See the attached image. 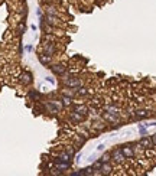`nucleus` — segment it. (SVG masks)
I'll return each instance as SVG.
<instances>
[{
	"label": "nucleus",
	"mask_w": 156,
	"mask_h": 176,
	"mask_svg": "<svg viewBox=\"0 0 156 176\" xmlns=\"http://www.w3.org/2000/svg\"><path fill=\"white\" fill-rule=\"evenodd\" d=\"M41 51H42V53H45L48 56H52V58L58 52V49H57L54 42H42V49Z\"/></svg>",
	"instance_id": "nucleus-1"
},
{
	"label": "nucleus",
	"mask_w": 156,
	"mask_h": 176,
	"mask_svg": "<svg viewBox=\"0 0 156 176\" xmlns=\"http://www.w3.org/2000/svg\"><path fill=\"white\" fill-rule=\"evenodd\" d=\"M110 155H111V160L114 163H117V165H122V163H124V160H126V156H124L123 152H122V147L114 149Z\"/></svg>",
	"instance_id": "nucleus-2"
},
{
	"label": "nucleus",
	"mask_w": 156,
	"mask_h": 176,
	"mask_svg": "<svg viewBox=\"0 0 156 176\" xmlns=\"http://www.w3.org/2000/svg\"><path fill=\"white\" fill-rule=\"evenodd\" d=\"M64 84L65 87H68V88H74V90H77V88H80L81 85H83V81L80 78H77V77H68L67 79H64Z\"/></svg>",
	"instance_id": "nucleus-3"
},
{
	"label": "nucleus",
	"mask_w": 156,
	"mask_h": 176,
	"mask_svg": "<svg viewBox=\"0 0 156 176\" xmlns=\"http://www.w3.org/2000/svg\"><path fill=\"white\" fill-rule=\"evenodd\" d=\"M49 68H51V71L54 72L55 75H59V77H62L65 72H67V66L61 65V64H51Z\"/></svg>",
	"instance_id": "nucleus-4"
},
{
	"label": "nucleus",
	"mask_w": 156,
	"mask_h": 176,
	"mask_svg": "<svg viewBox=\"0 0 156 176\" xmlns=\"http://www.w3.org/2000/svg\"><path fill=\"white\" fill-rule=\"evenodd\" d=\"M122 152H123V155L126 156V159H133L135 157V149L132 147V144H124L122 146Z\"/></svg>",
	"instance_id": "nucleus-5"
},
{
	"label": "nucleus",
	"mask_w": 156,
	"mask_h": 176,
	"mask_svg": "<svg viewBox=\"0 0 156 176\" xmlns=\"http://www.w3.org/2000/svg\"><path fill=\"white\" fill-rule=\"evenodd\" d=\"M71 160H72V156L64 150V152H61V153L57 155V157H55L54 162H68V163H71Z\"/></svg>",
	"instance_id": "nucleus-6"
},
{
	"label": "nucleus",
	"mask_w": 156,
	"mask_h": 176,
	"mask_svg": "<svg viewBox=\"0 0 156 176\" xmlns=\"http://www.w3.org/2000/svg\"><path fill=\"white\" fill-rule=\"evenodd\" d=\"M103 118L106 120V121H109V123H120V117L117 116V114H111V113H109V111H106V113H103Z\"/></svg>",
	"instance_id": "nucleus-7"
},
{
	"label": "nucleus",
	"mask_w": 156,
	"mask_h": 176,
	"mask_svg": "<svg viewBox=\"0 0 156 176\" xmlns=\"http://www.w3.org/2000/svg\"><path fill=\"white\" fill-rule=\"evenodd\" d=\"M19 81L23 85H31V84H32V81H33V79H32V74H31V72H23V74H20Z\"/></svg>",
	"instance_id": "nucleus-8"
},
{
	"label": "nucleus",
	"mask_w": 156,
	"mask_h": 176,
	"mask_svg": "<svg viewBox=\"0 0 156 176\" xmlns=\"http://www.w3.org/2000/svg\"><path fill=\"white\" fill-rule=\"evenodd\" d=\"M137 143L142 146L143 149H150V147H153V143H152V139L150 137H146V136H143Z\"/></svg>",
	"instance_id": "nucleus-9"
},
{
	"label": "nucleus",
	"mask_w": 156,
	"mask_h": 176,
	"mask_svg": "<svg viewBox=\"0 0 156 176\" xmlns=\"http://www.w3.org/2000/svg\"><path fill=\"white\" fill-rule=\"evenodd\" d=\"M39 58V62L42 64V65H51L52 64V56H48V55H45V53H39L38 55Z\"/></svg>",
	"instance_id": "nucleus-10"
},
{
	"label": "nucleus",
	"mask_w": 156,
	"mask_h": 176,
	"mask_svg": "<svg viewBox=\"0 0 156 176\" xmlns=\"http://www.w3.org/2000/svg\"><path fill=\"white\" fill-rule=\"evenodd\" d=\"M70 120H71L72 123H81L84 120V116H81L77 111H72V113H70Z\"/></svg>",
	"instance_id": "nucleus-11"
},
{
	"label": "nucleus",
	"mask_w": 156,
	"mask_h": 176,
	"mask_svg": "<svg viewBox=\"0 0 156 176\" xmlns=\"http://www.w3.org/2000/svg\"><path fill=\"white\" fill-rule=\"evenodd\" d=\"M133 117L136 120H140V118H148L149 117V111L148 110H137L133 113Z\"/></svg>",
	"instance_id": "nucleus-12"
},
{
	"label": "nucleus",
	"mask_w": 156,
	"mask_h": 176,
	"mask_svg": "<svg viewBox=\"0 0 156 176\" xmlns=\"http://www.w3.org/2000/svg\"><path fill=\"white\" fill-rule=\"evenodd\" d=\"M84 143H85V137H81V136H78V134L74 137V147H75V150H78Z\"/></svg>",
	"instance_id": "nucleus-13"
},
{
	"label": "nucleus",
	"mask_w": 156,
	"mask_h": 176,
	"mask_svg": "<svg viewBox=\"0 0 156 176\" xmlns=\"http://www.w3.org/2000/svg\"><path fill=\"white\" fill-rule=\"evenodd\" d=\"M111 170H113V168H111L110 165H109V162H107V163H103V165H101V175H110Z\"/></svg>",
	"instance_id": "nucleus-14"
},
{
	"label": "nucleus",
	"mask_w": 156,
	"mask_h": 176,
	"mask_svg": "<svg viewBox=\"0 0 156 176\" xmlns=\"http://www.w3.org/2000/svg\"><path fill=\"white\" fill-rule=\"evenodd\" d=\"M75 94L77 95H80V97H84V95H88V88H85V87H80V88H77L75 90Z\"/></svg>",
	"instance_id": "nucleus-15"
},
{
	"label": "nucleus",
	"mask_w": 156,
	"mask_h": 176,
	"mask_svg": "<svg viewBox=\"0 0 156 176\" xmlns=\"http://www.w3.org/2000/svg\"><path fill=\"white\" fill-rule=\"evenodd\" d=\"M61 101H62V105L70 107V105L72 104V97H70V95H62V97H61Z\"/></svg>",
	"instance_id": "nucleus-16"
},
{
	"label": "nucleus",
	"mask_w": 156,
	"mask_h": 176,
	"mask_svg": "<svg viewBox=\"0 0 156 176\" xmlns=\"http://www.w3.org/2000/svg\"><path fill=\"white\" fill-rule=\"evenodd\" d=\"M74 111L80 113L81 116H87V114H88V108H87L85 105H78V107H75V110Z\"/></svg>",
	"instance_id": "nucleus-17"
},
{
	"label": "nucleus",
	"mask_w": 156,
	"mask_h": 176,
	"mask_svg": "<svg viewBox=\"0 0 156 176\" xmlns=\"http://www.w3.org/2000/svg\"><path fill=\"white\" fill-rule=\"evenodd\" d=\"M106 111H109V113H111V114H120V111H119V108L117 107H114V105H106Z\"/></svg>",
	"instance_id": "nucleus-18"
},
{
	"label": "nucleus",
	"mask_w": 156,
	"mask_h": 176,
	"mask_svg": "<svg viewBox=\"0 0 156 176\" xmlns=\"http://www.w3.org/2000/svg\"><path fill=\"white\" fill-rule=\"evenodd\" d=\"M100 160H101V163L110 162V160H111V155H110V153H104L103 156H101V159H100Z\"/></svg>",
	"instance_id": "nucleus-19"
},
{
	"label": "nucleus",
	"mask_w": 156,
	"mask_h": 176,
	"mask_svg": "<svg viewBox=\"0 0 156 176\" xmlns=\"http://www.w3.org/2000/svg\"><path fill=\"white\" fill-rule=\"evenodd\" d=\"M18 30H19L20 35H22V33L25 32V22H23V20H22V22L19 23V26H18Z\"/></svg>",
	"instance_id": "nucleus-20"
},
{
	"label": "nucleus",
	"mask_w": 156,
	"mask_h": 176,
	"mask_svg": "<svg viewBox=\"0 0 156 176\" xmlns=\"http://www.w3.org/2000/svg\"><path fill=\"white\" fill-rule=\"evenodd\" d=\"M96 124V126H94V129H96V130H104V129H106V126H104L103 123H94Z\"/></svg>",
	"instance_id": "nucleus-21"
},
{
	"label": "nucleus",
	"mask_w": 156,
	"mask_h": 176,
	"mask_svg": "<svg viewBox=\"0 0 156 176\" xmlns=\"http://www.w3.org/2000/svg\"><path fill=\"white\" fill-rule=\"evenodd\" d=\"M139 131H140V134L145 136V134H146V127H145V126H139Z\"/></svg>",
	"instance_id": "nucleus-22"
},
{
	"label": "nucleus",
	"mask_w": 156,
	"mask_h": 176,
	"mask_svg": "<svg viewBox=\"0 0 156 176\" xmlns=\"http://www.w3.org/2000/svg\"><path fill=\"white\" fill-rule=\"evenodd\" d=\"M29 97H32V98H38L39 97V94L36 91H31L29 92Z\"/></svg>",
	"instance_id": "nucleus-23"
},
{
	"label": "nucleus",
	"mask_w": 156,
	"mask_h": 176,
	"mask_svg": "<svg viewBox=\"0 0 156 176\" xmlns=\"http://www.w3.org/2000/svg\"><path fill=\"white\" fill-rule=\"evenodd\" d=\"M150 139H152V143H153V146H156V134H153Z\"/></svg>",
	"instance_id": "nucleus-24"
},
{
	"label": "nucleus",
	"mask_w": 156,
	"mask_h": 176,
	"mask_svg": "<svg viewBox=\"0 0 156 176\" xmlns=\"http://www.w3.org/2000/svg\"><path fill=\"white\" fill-rule=\"evenodd\" d=\"M25 49L28 51V52H31V51H32V46H31V45H28V46L25 48Z\"/></svg>",
	"instance_id": "nucleus-25"
}]
</instances>
